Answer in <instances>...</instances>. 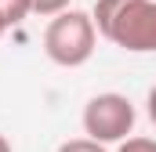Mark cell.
<instances>
[{
    "label": "cell",
    "mask_w": 156,
    "mask_h": 152,
    "mask_svg": "<svg viewBox=\"0 0 156 152\" xmlns=\"http://www.w3.org/2000/svg\"><path fill=\"white\" fill-rule=\"evenodd\" d=\"M94 47H98V29L87 11L69 7V11L55 15L44 29V54L62 69H80L83 62H91Z\"/></svg>",
    "instance_id": "cell-1"
},
{
    "label": "cell",
    "mask_w": 156,
    "mask_h": 152,
    "mask_svg": "<svg viewBox=\"0 0 156 152\" xmlns=\"http://www.w3.org/2000/svg\"><path fill=\"white\" fill-rule=\"evenodd\" d=\"M134 105L127 94L116 91H105V94H94L87 105H83V134L98 145H113V141H127L134 134Z\"/></svg>",
    "instance_id": "cell-2"
},
{
    "label": "cell",
    "mask_w": 156,
    "mask_h": 152,
    "mask_svg": "<svg viewBox=\"0 0 156 152\" xmlns=\"http://www.w3.org/2000/svg\"><path fill=\"white\" fill-rule=\"evenodd\" d=\"M105 40L131 54H156V0H123Z\"/></svg>",
    "instance_id": "cell-3"
},
{
    "label": "cell",
    "mask_w": 156,
    "mask_h": 152,
    "mask_svg": "<svg viewBox=\"0 0 156 152\" xmlns=\"http://www.w3.org/2000/svg\"><path fill=\"white\" fill-rule=\"evenodd\" d=\"M26 15H33L29 0H0V22H4V29L22 26V22H26Z\"/></svg>",
    "instance_id": "cell-4"
},
{
    "label": "cell",
    "mask_w": 156,
    "mask_h": 152,
    "mask_svg": "<svg viewBox=\"0 0 156 152\" xmlns=\"http://www.w3.org/2000/svg\"><path fill=\"white\" fill-rule=\"evenodd\" d=\"M33 15H44V18H55L62 11H69V0H29Z\"/></svg>",
    "instance_id": "cell-5"
},
{
    "label": "cell",
    "mask_w": 156,
    "mask_h": 152,
    "mask_svg": "<svg viewBox=\"0 0 156 152\" xmlns=\"http://www.w3.org/2000/svg\"><path fill=\"white\" fill-rule=\"evenodd\" d=\"M58 152H105V145H98L91 138H73V141H62Z\"/></svg>",
    "instance_id": "cell-6"
},
{
    "label": "cell",
    "mask_w": 156,
    "mask_h": 152,
    "mask_svg": "<svg viewBox=\"0 0 156 152\" xmlns=\"http://www.w3.org/2000/svg\"><path fill=\"white\" fill-rule=\"evenodd\" d=\"M116 152H156V138H127Z\"/></svg>",
    "instance_id": "cell-7"
},
{
    "label": "cell",
    "mask_w": 156,
    "mask_h": 152,
    "mask_svg": "<svg viewBox=\"0 0 156 152\" xmlns=\"http://www.w3.org/2000/svg\"><path fill=\"white\" fill-rule=\"evenodd\" d=\"M145 112H149V119L156 123V83L149 87V98H145Z\"/></svg>",
    "instance_id": "cell-8"
},
{
    "label": "cell",
    "mask_w": 156,
    "mask_h": 152,
    "mask_svg": "<svg viewBox=\"0 0 156 152\" xmlns=\"http://www.w3.org/2000/svg\"><path fill=\"white\" fill-rule=\"evenodd\" d=\"M0 152H11V145H7V138L0 134Z\"/></svg>",
    "instance_id": "cell-9"
},
{
    "label": "cell",
    "mask_w": 156,
    "mask_h": 152,
    "mask_svg": "<svg viewBox=\"0 0 156 152\" xmlns=\"http://www.w3.org/2000/svg\"><path fill=\"white\" fill-rule=\"evenodd\" d=\"M4 33H7V29H4V22H0V36H4Z\"/></svg>",
    "instance_id": "cell-10"
}]
</instances>
